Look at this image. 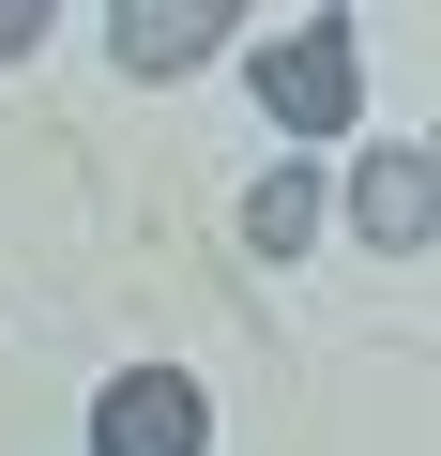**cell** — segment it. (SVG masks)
<instances>
[{
    "mask_svg": "<svg viewBox=\"0 0 441 456\" xmlns=\"http://www.w3.org/2000/svg\"><path fill=\"white\" fill-rule=\"evenodd\" d=\"M426 213H441V183H426V152H411V137H380V152L350 167V228H365L380 259H426Z\"/></svg>",
    "mask_w": 441,
    "mask_h": 456,
    "instance_id": "4",
    "label": "cell"
},
{
    "mask_svg": "<svg viewBox=\"0 0 441 456\" xmlns=\"http://www.w3.org/2000/svg\"><path fill=\"white\" fill-rule=\"evenodd\" d=\"M305 228H320V183H305V167H274V183L244 198V244H259V259H290Z\"/></svg>",
    "mask_w": 441,
    "mask_h": 456,
    "instance_id": "5",
    "label": "cell"
},
{
    "mask_svg": "<svg viewBox=\"0 0 441 456\" xmlns=\"http://www.w3.org/2000/svg\"><path fill=\"white\" fill-rule=\"evenodd\" d=\"M198 441H213V411H198L183 365H122L92 395V456H198Z\"/></svg>",
    "mask_w": 441,
    "mask_h": 456,
    "instance_id": "2",
    "label": "cell"
},
{
    "mask_svg": "<svg viewBox=\"0 0 441 456\" xmlns=\"http://www.w3.org/2000/svg\"><path fill=\"white\" fill-rule=\"evenodd\" d=\"M46 46V0H0V61H31Z\"/></svg>",
    "mask_w": 441,
    "mask_h": 456,
    "instance_id": "6",
    "label": "cell"
},
{
    "mask_svg": "<svg viewBox=\"0 0 441 456\" xmlns=\"http://www.w3.org/2000/svg\"><path fill=\"white\" fill-rule=\"evenodd\" d=\"M213 46H244L229 0H122V16H107V61H122V77H183V61H213Z\"/></svg>",
    "mask_w": 441,
    "mask_h": 456,
    "instance_id": "3",
    "label": "cell"
},
{
    "mask_svg": "<svg viewBox=\"0 0 441 456\" xmlns=\"http://www.w3.org/2000/svg\"><path fill=\"white\" fill-rule=\"evenodd\" d=\"M259 107H274L290 137H335V122L365 107V31H350V16L274 31V46H259Z\"/></svg>",
    "mask_w": 441,
    "mask_h": 456,
    "instance_id": "1",
    "label": "cell"
}]
</instances>
